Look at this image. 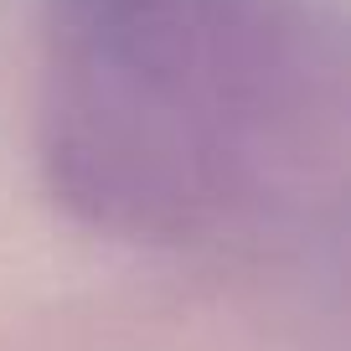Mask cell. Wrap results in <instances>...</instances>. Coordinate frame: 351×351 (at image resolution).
<instances>
[{
    "label": "cell",
    "instance_id": "1",
    "mask_svg": "<svg viewBox=\"0 0 351 351\" xmlns=\"http://www.w3.org/2000/svg\"><path fill=\"white\" fill-rule=\"evenodd\" d=\"M253 32L243 0H57L47 62L57 191L119 232L202 222L269 73Z\"/></svg>",
    "mask_w": 351,
    "mask_h": 351
}]
</instances>
